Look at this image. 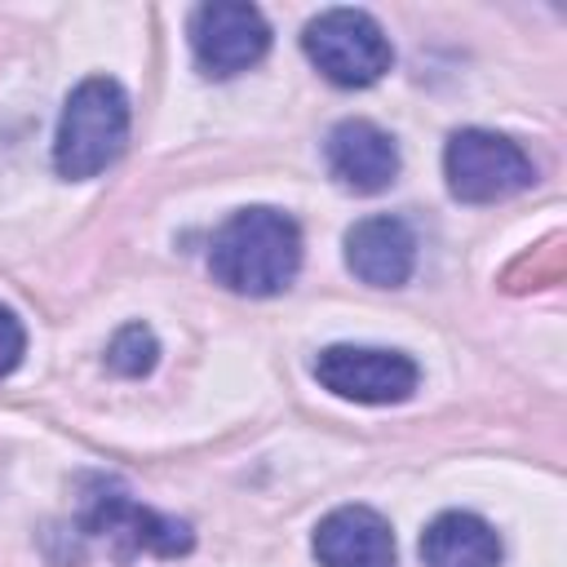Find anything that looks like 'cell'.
I'll return each instance as SVG.
<instances>
[{
  "mask_svg": "<svg viewBox=\"0 0 567 567\" xmlns=\"http://www.w3.org/2000/svg\"><path fill=\"white\" fill-rule=\"evenodd\" d=\"M155 354H159V346H155L151 328H146V323H128V328H120V332L111 337V346H106V368L120 372V377H146V372L155 368Z\"/></svg>",
  "mask_w": 567,
  "mask_h": 567,
  "instance_id": "7c38bea8",
  "label": "cell"
},
{
  "mask_svg": "<svg viewBox=\"0 0 567 567\" xmlns=\"http://www.w3.org/2000/svg\"><path fill=\"white\" fill-rule=\"evenodd\" d=\"M190 53L195 66L213 80H230L248 66H257L270 49V27L257 4L244 0H213L190 13Z\"/></svg>",
  "mask_w": 567,
  "mask_h": 567,
  "instance_id": "8992f818",
  "label": "cell"
},
{
  "mask_svg": "<svg viewBox=\"0 0 567 567\" xmlns=\"http://www.w3.org/2000/svg\"><path fill=\"white\" fill-rule=\"evenodd\" d=\"M346 266L372 288H403L416 266V235L403 217L377 213L346 230Z\"/></svg>",
  "mask_w": 567,
  "mask_h": 567,
  "instance_id": "9c48e42d",
  "label": "cell"
},
{
  "mask_svg": "<svg viewBox=\"0 0 567 567\" xmlns=\"http://www.w3.org/2000/svg\"><path fill=\"white\" fill-rule=\"evenodd\" d=\"M328 173L354 195H381L399 177V146L372 120H341L323 142Z\"/></svg>",
  "mask_w": 567,
  "mask_h": 567,
  "instance_id": "ba28073f",
  "label": "cell"
},
{
  "mask_svg": "<svg viewBox=\"0 0 567 567\" xmlns=\"http://www.w3.org/2000/svg\"><path fill=\"white\" fill-rule=\"evenodd\" d=\"M425 567H501V536L470 509H447L421 532Z\"/></svg>",
  "mask_w": 567,
  "mask_h": 567,
  "instance_id": "8fae6325",
  "label": "cell"
},
{
  "mask_svg": "<svg viewBox=\"0 0 567 567\" xmlns=\"http://www.w3.org/2000/svg\"><path fill=\"white\" fill-rule=\"evenodd\" d=\"M22 350H27V328H22V319L0 306V381L22 363Z\"/></svg>",
  "mask_w": 567,
  "mask_h": 567,
  "instance_id": "4fadbf2b",
  "label": "cell"
},
{
  "mask_svg": "<svg viewBox=\"0 0 567 567\" xmlns=\"http://www.w3.org/2000/svg\"><path fill=\"white\" fill-rule=\"evenodd\" d=\"M315 377L323 390L350 403H403L412 399L421 372L403 350H381V346H328L315 359Z\"/></svg>",
  "mask_w": 567,
  "mask_h": 567,
  "instance_id": "52a82bcc",
  "label": "cell"
},
{
  "mask_svg": "<svg viewBox=\"0 0 567 567\" xmlns=\"http://www.w3.org/2000/svg\"><path fill=\"white\" fill-rule=\"evenodd\" d=\"M319 567H394V532L368 505H341L315 527Z\"/></svg>",
  "mask_w": 567,
  "mask_h": 567,
  "instance_id": "30bf717a",
  "label": "cell"
},
{
  "mask_svg": "<svg viewBox=\"0 0 567 567\" xmlns=\"http://www.w3.org/2000/svg\"><path fill=\"white\" fill-rule=\"evenodd\" d=\"M124 142H128V93L111 75L80 80L58 115L53 168L66 182H89L124 155Z\"/></svg>",
  "mask_w": 567,
  "mask_h": 567,
  "instance_id": "7a4b0ae2",
  "label": "cell"
},
{
  "mask_svg": "<svg viewBox=\"0 0 567 567\" xmlns=\"http://www.w3.org/2000/svg\"><path fill=\"white\" fill-rule=\"evenodd\" d=\"M301 49L319 66V75L341 89H368L394 62L390 35L363 9H323L319 18L306 22Z\"/></svg>",
  "mask_w": 567,
  "mask_h": 567,
  "instance_id": "277c9868",
  "label": "cell"
},
{
  "mask_svg": "<svg viewBox=\"0 0 567 567\" xmlns=\"http://www.w3.org/2000/svg\"><path fill=\"white\" fill-rule=\"evenodd\" d=\"M208 270L239 297H275L301 270V230L279 208H239L213 235Z\"/></svg>",
  "mask_w": 567,
  "mask_h": 567,
  "instance_id": "6da1fadb",
  "label": "cell"
},
{
  "mask_svg": "<svg viewBox=\"0 0 567 567\" xmlns=\"http://www.w3.org/2000/svg\"><path fill=\"white\" fill-rule=\"evenodd\" d=\"M443 177L447 190L465 204H496L536 182V168L527 151L492 128H461L447 137L443 151Z\"/></svg>",
  "mask_w": 567,
  "mask_h": 567,
  "instance_id": "5b68a950",
  "label": "cell"
},
{
  "mask_svg": "<svg viewBox=\"0 0 567 567\" xmlns=\"http://www.w3.org/2000/svg\"><path fill=\"white\" fill-rule=\"evenodd\" d=\"M80 536L106 545L115 558H182L195 545L190 523L168 518L133 501L115 478H84L80 492Z\"/></svg>",
  "mask_w": 567,
  "mask_h": 567,
  "instance_id": "3957f363",
  "label": "cell"
}]
</instances>
